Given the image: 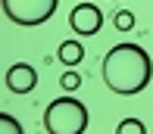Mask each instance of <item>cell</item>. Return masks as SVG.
I'll list each match as a JSON object with an SVG mask.
<instances>
[{
  "mask_svg": "<svg viewBox=\"0 0 153 134\" xmlns=\"http://www.w3.org/2000/svg\"><path fill=\"white\" fill-rule=\"evenodd\" d=\"M153 78V59L141 44L122 41L103 56V81L113 94L119 97H134Z\"/></svg>",
  "mask_w": 153,
  "mask_h": 134,
  "instance_id": "cell-1",
  "label": "cell"
},
{
  "mask_svg": "<svg viewBox=\"0 0 153 134\" xmlns=\"http://www.w3.org/2000/svg\"><path fill=\"white\" fill-rule=\"evenodd\" d=\"M69 25H72V31L78 34V38H91L103 28V13L100 6L94 3H78L72 6V13H69Z\"/></svg>",
  "mask_w": 153,
  "mask_h": 134,
  "instance_id": "cell-4",
  "label": "cell"
},
{
  "mask_svg": "<svg viewBox=\"0 0 153 134\" xmlns=\"http://www.w3.org/2000/svg\"><path fill=\"white\" fill-rule=\"evenodd\" d=\"M0 134H25L19 118H13L10 112H0Z\"/></svg>",
  "mask_w": 153,
  "mask_h": 134,
  "instance_id": "cell-9",
  "label": "cell"
},
{
  "mask_svg": "<svg viewBox=\"0 0 153 134\" xmlns=\"http://www.w3.org/2000/svg\"><path fill=\"white\" fill-rule=\"evenodd\" d=\"M91 125L88 106L78 97H56L44 109V131L47 134H85Z\"/></svg>",
  "mask_w": 153,
  "mask_h": 134,
  "instance_id": "cell-2",
  "label": "cell"
},
{
  "mask_svg": "<svg viewBox=\"0 0 153 134\" xmlns=\"http://www.w3.org/2000/svg\"><path fill=\"white\" fill-rule=\"evenodd\" d=\"M56 59L62 66H78L81 59H85V47H81V41H62L59 50H56Z\"/></svg>",
  "mask_w": 153,
  "mask_h": 134,
  "instance_id": "cell-6",
  "label": "cell"
},
{
  "mask_svg": "<svg viewBox=\"0 0 153 134\" xmlns=\"http://www.w3.org/2000/svg\"><path fill=\"white\" fill-rule=\"evenodd\" d=\"M116 134H147V125H144L141 118H122Z\"/></svg>",
  "mask_w": 153,
  "mask_h": 134,
  "instance_id": "cell-7",
  "label": "cell"
},
{
  "mask_svg": "<svg viewBox=\"0 0 153 134\" xmlns=\"http://www.w3.org/2000/svg\"><path fill=\"white\" fill-rule=\"evenodd\" d=\"M59 87H62V90H78V87H81V75L75 72V69L62 72V78H59Z\"/></svg>",
  "mask_w": 153,
  "mask_h": 134,
  "instance_id": "cell-10",
  "label": "cell"
},
{
  "mask_svg": "<svg viewBox=\"0 0 153 134\" xmlns=\"http://www.w3.org/2000/svg\"><path fill=\"white\" fill-rule=\"evenodd\" d=\"M59 0H3V16L19 28H38L56 13Z\"/></svg>",
  "mask_w": 153,
  "mask_h": 134,
  "instance_id": "cell-3",
  "label": "cell"
},
{
  "mask_svg": "<svg viewBox=\"0 0 153 134\" xmlns=\"http://www.w3.org/2000/svg\"><path fill=\"white\" fill-rule=\"evenodd\" d=\"M38 87V69L28 62H16L6 69V90L10 94H31Z\"/></svg>",
  "mask_w": 153,
  "mask_h": 134,
  "instance_id": "cell-5",
  "label": "cell"
},
{
  "mask_svg": "<svg viewBox=\"0 0 153 134\" xmlns=\"http://www.w3.org/2000/svg\"><path fill=\"white\" fill-rule=\"evenodd\" d=\"M113 25H116V31H131V28H134V13L131 10H119L113 16Z\"/></svg>",
  "mask_w": 153,
  "mask_h": 134,
  "instance_id": "cell-8",
  "label": "cell"
}]
</instances>
